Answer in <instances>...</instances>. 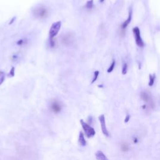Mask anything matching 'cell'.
Returning a JSON list of instances; mask_svg holds the SVG:
<instances>
[{"instance_id": "obj_1", "label": "cell", "mask_w": 160, "mask_h": 160, "mask_svg": "<svg viewBox=\"0 0 160 160\" xmlns=\"http://www.w3.org/2000/svg\"><path fill=\"white\" fill-rule=\"evenodd\" d=\"M140 97L145 103V105L143 106V108L145 110H151L154 109L155 105L151 95L149 92L146 91H142L141 93Z\"/></svg>"}, {"instance_id": "obj_2", "label": "cell", "mask_w": 160, "mask_h": 160, "mask_svg": "<svg viewBox=\"0 0 160 160\" xmlns=\"http://www.w3.org/2000/svg\"><path fill=\"white\" fill-rule=\"evenodd\" d=\"M48 9L44 6H38L35 7L33 10V16L40 20H44L46 19L49 15Z\"/></svg>"}, {"instance_id": "obj_3", "label": "cell", "mask_w": 160, "mask_h": 160, "mask_svg": "<svg viewBox=\"0 0 160 160\" xmlns=\"http://www.w3.org/2000/svg\"><path fill=\"white\" fill-rule=\"evenodd\" d=\"M74 40H75V37L74 34L72 33H70V32L63 35L60 38L61 44L66 46L72 45L74 42Z\"/></svg>"}, {"instance_id": "obj_4", "label": "cell", "mask_w": 160, "mask_h": 160, "mask_svg": "<svg viewBox=\"0 0 160 160\" xmlns=\"http://www.w3.org/2000/svg\"><path fill=\"white\" fill-rule=\"evenodd\" d=\"M80 123L87 138H90L93 137L95 135L96 132L93 127H91L90 125H88L86 122H85V121L83 119L80 120Z\"/></svg>"}, {"instance_id": "obj_5", "label": "cell", "mask_w": 160, "mask_h": 160, "mask_svg": "<svg viewBox=\"0 0 160 160\" xmlns=\"http://www.w3.org/2000/svg\"><path fill=\"white\" fill-rule=\"evenodd\" d=\"M61 27V21H58L54 23L50 28L49 31V39H53L59 33Z\"/></svg>"}, {"instance_id": "obj_6", "label": "cell", "mask_w": 160, "mask_h": 160, "mask_svg": "<svg viewBox=\"0 0 160 160\" xmlns=\"http://www.w3.org/2000/svg\"><path fill=\"white\" fill-rule=\"evenodd\" d=\"M49 108L53 113L55 114H58L62 111L63 105L59 100H53L51 101Z\"/></svg>"}, {"instance_id": "obj_7", "label": "cell", "mask_w": 160, "mask_h": 160, "mask_svg": "<svg viewBox=\"0 0 160 160\" xmlns=\"http://www.w3.org/2000/svg\"><path fill=\"white\" fill-rule=\"evenodd\" d=\"M133 34L134 35V38H135V41H136V43L137 45L139 47H143L145 44L142 37H141L140 30L138 28V27H134L133 29Z\"/></svg>"}, {"instance_id": "obj_8", "label": "cell", "mask_w": 160, "mask_h": 160, "mask_svg": "<svg viewBox=\"0 0 160 160\" xmlns=\"http://www.w3.org/2000/svg\"><path fill=\"white\" fill-rule=\"evenodd\" d=\"M99 120L101 124V131L103 132V134L106 136H109V132L108 131V129L106 128V121H105V117L104 114H101L99 116Z\"/></svg>"}, {"instance_id": "obj_9", "label": "cell", "mask_w": 160, "mask_h": 160, "mask_svg": "<svg viewBox=\"0 0 160 160\" xmlns=\"http://www.w3.org/2000/svg\"><path fill=\"white\" fill-rule=\"evenodd\" d=\"M131 19H132V10L130 11L129 12V15H128V17L127 18V20L123 23V24H121V29L122 30H125L127 27L128 26V24L130 23L131 21Z\"/></svg>"}, {"instance_id": "obj_10", "label": "cell", "mask_w": 160, "mask_h": 160, "mask_svg": "<svg viewBox=\"0 0 160 160\" xmlns=\"http://www.w3.org/2000/svg\"><path fill=\"white\" fill-rule=\"evenodd\" d=\"M95 156L97 160H109L106 156L101 151H98L96 153Z\"/></svg>"}, {"instance_id": "obj_11", "label": "cell", "mask_w": 160, "mask_h": 160, "mask_svg": "<svg viewBox=\"0 0 160 160\" xmlns=\"http://www.w3.org/2000/svg\"><path fill=\"white\" fill-rule=\"evenodd\" d=\"M78 143L81 146H85L86 145V141L85 140L84 134L83 133V132L80 133V135H79V138H78Z\"/></svg>"}, {"instance_id": "obj_12", "label": "cell", "mask_w": 160, "mask_h": 160, "mask_svg": "<svg viewBox=\"0 0 160 160\" xmlns=\"http://www.w3.org/2000/svg\"><path fill=\"white\" fill-rule=\"evenodd\" d=\"M28 43V40L27 38H21V39L19 40L17 42H16V44L18 46H22L25 45V44H27Z\"/></svg>"}, {"instance_id": "obj_13", "label": "cell", "mask_w": 160, "mask_h": 160, "mask_svg": "<svg viewBox=\"0 0 160 160\" xmlns=\"http://www.w3.org/2000/svg\"><path fill=\"white\" fill-rule=\"evenodd\" d=\"M155 77H156L155 74H153V75L150 74V80H149V83H148V85L150 86H152L153 85H154Z\"/></svg>"}, {"instance_id": "obj_14", "label": "cell", "mask_w": 160, "mask_h": 160, "mask_svg": "<svg viewBox=\"0 0 160 160\" xmlns=\"http://www.w3.org/2000/svg\"><path fill=\"white\" fill-rule=\"evenodd\" d=\"M121 150H122L123 151L126 152V151H128L129 150L130 146H129L128 144H127L126 143H123L122 145H121Z\"/></svg>"}, {"instance_id": "obj_15", "label": "cell", "mask_w": 160, "mask_h": 160, "mask_svg": "<svg viewBox=\"0 0 160 160\" xmlns=\"http://www.w3.org/2000/svg\"><path fill=\"white\" fill-rule=\"evenodd\" d=\"M93 0H89V1H88L86 3V5H85V7L86 9H88V10H90V9H92L93 7Z\"/></svg>"}, {"instance_id": "obj_16", "label": "cell", "mask_w": 160, "mask_h": 160, "mask_svg": "<svg viewBox=\"0 0 160 160\" xmlns=\"http://www.w3.org/2000/svg\"><path fill=\"white\" fill-rule=\"evenodd\" d=\"M5 79V74L3 72H0V86H1L4 82Z\"/></svg>"}, {"instance_id": "obj_17", "label": "cell", "mask_w": 160, "mask_h": 160, "mask_svg": "<svg viewBox=\"0 0 160 160\" xmlns=\"http://www.w3.org/2000/svg\"><path fill=\"white\" fill-rule=\"evenodd\" d=\"M99 74H100V72L98 71H96L94 72V78L91 81V84H93V83H94L97 80L98 78V76H99Z\"/></svg>"}, {"instance_id": "obj_18", "label": "cell", "mask_w": 160, "mask_h": 160, "mask_svg": "<svg viewBox=\"0 0 160 160\" xmlns=\"http://www.w3.org/2000/svg\"><path fill=\"white\" fill-rule=\"evenodd\" d=\"M114 66H115V61L113 60V62H112V63H111V65H110V66L109 67V68H108V70H107L108 73H111V72H113V70L114 68Z\"/></svg>"}, {"instance_id": "obj_19", "label": "cell", "mask_w": 160, "mask_h": 160, "mask_svg": "<svg viewBox=\"0 0 160 160\" xmlns=\"http://www.w3.org/2000/svg\"><path fill=\"white\" fill-rule=\"evenodd\" d=\"M49 45L51 48H54L56 45V42H55V39L53 38V39H49Z\"/></svg>"}, {"instance_id": "obj_20", "label": "cell", "mask_w": 160, "mask_h": 160, "mask_svg": "<svg viewBox=\"0 0 160 160\" xmlns=\"http://www.w3.org/2000/svg\"><path fill=\"white\" fill-rule=\"evenodd\" d=\"M15 68L14 67H12L9 73V76L10 77H13L15 76Z\"/></svg>"}, {"instance_id": "obj_21", "label": "cell", "mask_w": 160, "mask_h": 160, "mask_svg": "<svg viewBox=\"0 0 160 160\" xmlns=\"http://www.w3.org/2000/svg\"><path fill=\"white\" fill-rule=\"evenodd\" d=\"M127 69H128V65L126 63H125L123 67V70H122V73L123 74H125L127 72Z\"/></svg>"}, {"instance_id": "obj_22", "label": "cell", "mask_w": 160, "mask_h": 160, "mask_svg": "<svg viewBox=\"0 0 160 160\" xmlns=\"http://www.w3.org/2000/svg\"><path fill=\"white\" fill-rule=\"evenodd\" d=\"M130 120V115H127V116L125 118V123L128 122Z\"/></svg>"}, {"instance_id": "obj_23", "label": "cell", "mask_w": 160, "mask_h": 160, "mask_svg": "<svg viewBox=\"0 0 160 160\" xmlns=\"http://www.w3.org/2000/svg\"><path fill=\"white\" fill-rule=\"evenodd\" d=\"M18 57L16 55H14L12 57V60H13V61H14L18 60Z\"/></svg>"}, {"instance_id": "obj_24", "label": "cell", "mask_w": 160, "mask_h": 160, "mask_svg": "<svg viewBox=\"0 0 160 160\" xmlns=\"http://www.w3.org/2000/svg\"><path fill=\"white\" fill-rule=\"evenodd\" d=\"M15 20H16V17H13V18L11 19V21H10V23H9V24H10V25L12 24L13 23L15 22Z\"/></svg>"}, {"instance_id": "obj_25", "label": "cell", "mask_w": 160, "mask_h": 160, "mask_svg": "<svg viewBox=\"0 0 160 160\" xmlns=\"http://www.w3.org/2000/svg\"><path fill=\"white\" fill-rule=\"evenodd\" d=\"M138 142V140L137 139V138H135L134 139V143H136Z\"/></svg>"}, {"instance_id": "obj_26", "label": "cell", "mask_w": 160, "mask_h": 160, "mask_svg": "<svg viewBox=\"0 0 160 160\" xmlns=\"http://www.w3.org/2000/svg\"><path fill=\"white\" fill-rule=\"evenodd\" d=\"M100 3H103L105 1V0H100Z\"/></svg>"}]
</instances>
